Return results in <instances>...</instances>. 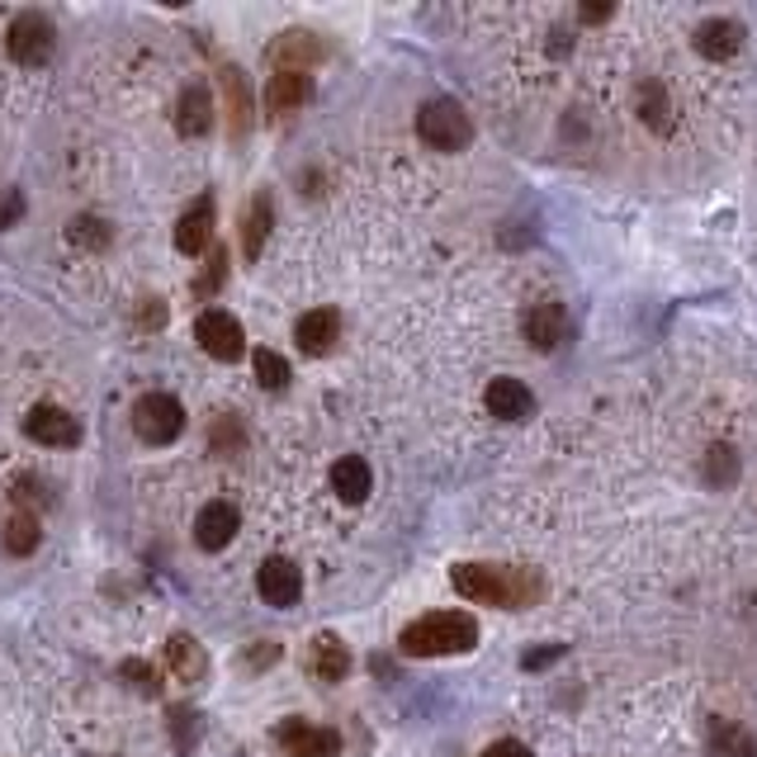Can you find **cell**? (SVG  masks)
I'll use <instances>...</instances> for the list:
<instances>
[{
	"label": "cell",
	"instance_id": "5b68a950",
	"mask_svg": "<svg viewBox=\"0 0 757 757\" xmlns=\"http://www.w3.org/2000/svg\"><path fill=\"white\" fill-rule=\"evenodd\" d=\"M5 48H10L14 62L38 67V62H48L52 48H57V28H52V20H43L38 10H24V14H14V24L5 34Z\"/></svg>",
	"mask_w": 757,
	"mask_h": 757
},
{
	"label": "cell",
	"instance_id": "6da1fadb",
	"mask_svg": "<svg viewBox=\"0 0 757 757\" xmlns=\"http://www.w3.org/2000/svg\"><path fill=\"white\" fill-rule=\"evenodd\" d=\"M450 588L474 606H511L525 611L545 592L531 568H497V564H454L450 568Z\"/></svg>",
	"mask_w": 757,
	"mask_h": 757
},
{
	"label": "cell",
	"instance_id": "f1b7e54d",
	"mask_svg": "<svg viewBox=\"0 0 757 757\" xmlns=\"http://www.w3.org/2000/svg\"><path fill=\"white\" fill-rule=\"evenodd\" d=\"M119 677L133 682V691H138V696H162V677H156V667H152V663H142V659L119 663Z\"/></svg>",
	"mask_w": 757,
	"mask_h": 757
},
{
	"label": "cell",
	"instance_id": "e575fe53",
	"mask_svg": "<svg viewBox=\"0 0 757 757\" xmlns=\"http://www.w3.org/2000/svg\"><path fill=\"white\" fill-rule=\"evenodd\" d=\"M483 757H531V748L517 744V738H497V744L483 748Z\"/></svg>",
	"mask_w": 757,
	"mask_h": 757
},
{
	"label": "cell",
	"instance_id": "d6a6232c",
	"mask_svg": "<svg viewBox=\"0 0 757 757\" xmlns=\"http://www.w3.org/2000/svg\"><path fill=\"white\" fill-rule=\"evenodd\" d=\"M223 275H227V251H213V261H209V275L199 280L194 289H199V294H213V289H218V280H223Z\"/></svg>",
	"mask_w": 757,
	"mask_h": 757
},
{
	"label": "cell",
	"instance_id": "ffe728a7",
	"mask_svg": "<svg viewBox=\"0 0 757 757\" xmlns=\"http://www.w3.org/2000/svg\"><path fill=\"white\" fill-rule=\"evenodd\" d=\"M308 667L322 682H341L351 673V649L341 644L336 635H318V639H312V649H308Z\"/></svg>",
	"mask_w": 757,
	"mask_h": 757
},
{
	"label": "cell",
	"instance_id": "8d00e7d4",
	"mask_svg": "<svg viewBox=\"0 0 757 757\" xmlns=\"http://www.w3.org/2000/svg\"><path fill=\"white\" fill-rule=\"evenodd\" d=\"M142 304H147V308H142V322H147V327H162V322H166L162 298H142Z\"/></svg>",
	"mask_w": 757,
	"mask_h": 757
},
{
	"label": "cell",
	"instance_id": "d4e9b609",
	"mask_svg": "<svg viewBox=\"0 0 757 757\" xmlns=\"http://www.w3.org/2000/svg\"><path fill=\"white\" fill-rule=\"evenodd\" d=\"M5 549L10 554H34L38 549V517H28V511L10 517L5 521Z\"/></svg>",
	"mask_w": 757,
	"mask_h": 757
},
{
	"label": "cell",
	"instance_id": "9c48e42d",
	"mask_svg": "<svg viewBox=\"0 0 757 757\" xmlns=\"http://www.w3.org/2000/svg\"><path fill=\"white\" fill-rule=\"evenodd\" d=\"M256 592L265 596V606H294L304 596V573L289 559H265L256 573Z\"/></svg>",
	"mask_w": 757,
	"mask_h": 757
},
{
	"label": "cell",
	"instance_id": "d6986e66",
	"mask_svg": "<svg viewBox=\"0 0 757 757\" xmlns=\"http://www.w3.org/2000/svg\"><path fill=\"white\" fill-rule=\"evenodd\" d=\"M369 488H375V474H369V464L360 454H346V460L332 464V493L341 502H365Z\"/></svg>",
	"mask_w": 757,
	"mask_h": 757
},
{
	"label": "cell",
	"instance_id": "484cf974",
	"mask_svg": "<svg viewBox=\"0 0 757 757\" xmlns=\"http://www.w3.org/2000/svg\"><path fill=\"white\" fill-rule=\"evenodd\" d=\"M639 119H644L649 128H659V133L667 128V91H663L659 81L639 85Z\"/></svg>",
	"mask_w": 757,
	"mask_h": 757
},
{
	"label": "cell",
	"instance_id": "7c38bea8",
	"mask_svg": "<svg viewBox=\"0 0 757 757\" xmlns=\"http://www.w3.org/2000/svg\"><path fill=\"white\" fill-rule=\"evenodd\" d=\"M483 403H488V412L502 422H525L535 412V393L525 389L521 379H493L488 393H483Z\"/></svg>",
	"mask_w": 757,
	"mask_h": 757
},
{
	"label": "cell",
	"instance_id": "5bb4252c",
	"mask_svg": "<svg viewBox=\"0 0 757 757\" xmlns=\"http://www.w3.org/2000/svg\"><path fill=\"white\" fill-rule=\"evenodd\" d=\"M312 95V76L308 71H275L265 81V109L270 114H289V109H304Z\"/></svg>",
	"mask_w": 757,
	"mask_h": 757
},
{
	"label": "cell",
	"instance_id": "277c9868",
	"mask_svg": "<svg viewBox=\"0 0 757 757\" xmlns=\"http://www.w3.org/2000/svg\"><path fill=\"white\" fill-rule=\"evenodd\" d=\"M133 431L147 446H170L185 431V407L170 393H142L133 403Z\"/></svg>",
	"mask_w": 757,
	"mask_h": 757
},
{
	"label": "cell",
	"instance_id": "2e32d148",
	"mask_svg": "<svg viewBox=\"0 0 757 757\" xmlns=\"http://www.w3.org/2000/svg\"><path fill=\"white\" fill-rule=\"evenodd\" d=\"M318 57H322V43L312 34H298V28L270 43V62H275V71H308Z\"/></svg>",
	"mask_w": 757,
	"mask_h": 757
},
{
	"label": "cell",
	"instance_id": "7a4b0ae2",
	"mask_svg": "<svg viewBox=\"0 0 757 757\" xmlns=\"http://www.w3.org/2000/svg\"><path fill=\"white\" fill-rule=\"evenodd\" d=\"M474 644H478V620L464 616V611H431V616L403 625V635H398V649L407 659H450V653H469Z\"/></svg>",
	"mask_w": 757,
	"mask_h": 757
},
{
	"label": "cell",
	"instance_id": "44dd1931",
	"mask_svg": "<svg viewBox=\"0 0 757 757\" xmlns=\"http://www.w3.org/2000/svg\"><path fill=\"white\" fill-rule=\"evenodd\" d=\"M270 227H275V204H270V194H256L247 218H241V251H247V261H256L270 237Z\"/></svg>",
	"mask_w": 757,
	"mask_h": 757
},
{
	"label": "cell",
	"instance_id": "74e56055",
	"mask_svg": "<svg viewBox=\"0 0 757 757\" xmlns=\"http://www.w3.org/2000/svg\"><path fill=\"white\" fill-rule=\"evenodd\" d=\"M606 14H611V5H588V10H582V20H588V24H602Z\"/></svg>",
	"mask_w": 757,
	"mask_h": 757
},
{
	"label": "cell",
	"instance_id": "cb8c5ba5",
	"mask_svg": "<svg viewBox=\"0 0 757 757\" xmlns=\"http://www.w3.org/2000/svg\"><path fill=\"white\" fill-rule=\"evenodd\" d=\"M710 757H757V748L744 730H734V724L720 720L715 730H710Z\"/></svg>",
	"mask_w": 757,
	"mask_h": 757
},
{
	"label": "cell",
	"instance_id": "ac0fdd59",
	"mask_svg": "<svg viewBox=\"0 0 757 757\" xmlns=\"http://www.w3.org/2000/svg\"><path fill=\"white\" fill-rule=\"evenodd\" d=\"M176 128L185 138H204L213 128V99L204 85H185L180 91V105H176Z\"/></svg>",
	"mask_w": 757,
	"mask_h": 757
},
{
	"label": "cell",
	"instance_id": "f546056e",
	"mask_svg": "<svg viewBox=\"0 0 757 757\" xmlns=\"http://www.w3.org/2000/svg\"><path fill=\"white\" fill-rule=\"evenodd\" d=\"M734 474H738V460H734V450L715 446V450L706 454V483H710V488H724V483H734Z\"/></svg>",
	"mask_w": 757,
	"mask_h": 757
},
{
	"label": "cell",
	"instance_id": "7402d4cb",
	"mask_svg": "<svg viewBox=\"0 0 757 757\" xmlns=\"http://www.w3.org/2000/svg\"><path fill=\"white\" fill-rule=\"evenodd\" d=\"M166 663H170V673H176L180 682H199L209 673V659H204V649L194 644L190 635H176L166 644Z\"/></svg>",
	"mask_w": 757,
	"mask_h": 757
},
{
	"label": "cell",
	"instance_id": "836d02e7",
	"mask_svg": "<svg viewBox=\"0 0 757 757\" xmlns=\"http://www.w3.org/2000/svg\"><path fill=\"white\" fill-rule=\"evenodd\" d=\"M554 659H564V644H549V649H531V653H525V659H521V667H525V673H535V667H549Z\"/></svg>",
	"mask_w": 757,
	"mask_h": 757
},
{
	"label": "cell",
	"instance_id": "4dcf8cb0",
	"mask_svg": "<svg viewBox=\"0 0 757 757\" xmlns=\"http://www.w3.org/2000/svg\"><path fill=\"white\" fill-rule=\"evenodd\" d=\"M170 730H176V748L190 753L194 738H199V715L194 710H170Z\"/></svg>",
	"mask_w": 757,
	"mask_h": 757
},
{
	"label": "cell",
	"instance_id": "8992f818",
	"mask_svg": "<svg viewBox=\"0 0 757 757\" xmlns=\"http://www.w3.org/2000/svg\"><path fill=\"white\" fill-rule=\"evenodd\" d=\"M194 336H199V346H204L213 360H237V355L247 351V332H241V322L233 318V312H223V308L199 312Z\"/></svg>",
	"mask_w": 757,
	"mask_h": 757
},
{
	"label": "cell",
	"instance_id": "3957f363",
	"mask_svg": "<svg viewBox=\"0 0 757 757\" xmlns=\"http://www.w3.org/2000/svg\"><path fill=\"white\" fill-rule=\"evenodd\" d=\"M417 138L431 152H460L474 138V128H469V114L454 99H426L417 109Z\"/></svg>",
	"mask_w": 757,
	"mask_h": 757
},
{
	"label": "cell",
	"instance_id": "8fae6325",
	"mask_svg": "<svg viewBox=\"0 0 757 757\" xmlns=\"http://www.w3.org/2000/svg\"><path fill=\"white\" fill-rule=\"evenodd\" d=\"M294 341L304 355H327L341 341V312L336 308H312L294 322Z\"/></svg>",
	"mask_w": 757,
	"mask_h": 757
},
{
	"label": "cell",
	"instance_id": "e0dca14e",
	"mask_svg": "<svg viewBox=\"0 0 757 757\" xmlns=\"http://www.w3.org/2000/svg\"><path fill=\"white\" fill-rule=\"evenodd\" d=\"M209 237H213V199L204 194L194 209L180 213V223H176V251L199 256V251L209 247Z\"/></svg>",
	"mask_w": 757,
	"mask_h": 757
},
{
	"label": "cell",
	"instance_id": "603a6c76",
	"mask_svg": "<svg viewBox=\"0 0 757 757\" xmlns=\"http://www.w3.org/2000/svg\"><path fill=\"white\" fill-rule=\"evenodd\" d=\"M223 95H227V119H233V138H241L251 128V91H247V76L237 67L223 71Z\"/></svg>",
	"mask_w": 757,
	"mask_h": 757
},
{
	"label": "cell",
	"instance_id": "d590c367",
	"mask_svg": "<svg viewBox=\"0 0 757 757\" xmlns=\"http://www.w3.org/2000/svg\"><path fill=\"white\" fill-rule=\"evenodd\" d=\"M275 659H280V644H270V639H261V644L251 649V659H247V663H251V667H265V663H275Z\"/></svg>",
	"mask_w": 757,
	"mask_h": 757
},
{
	"label": "cell",
	"instance_id": "83f0119b",
	"mask_svg": "<svg viewBox=\"0 0 757 757\" xmlns=\"http://www.w3.org/2000/svg\"><path fill=\"white\" fill-rule=\"evenodd\" d=\"M67 237L71 241H81V247H109V227L99 223V218H91V213H81V218H71L67 223Z\"/></svg>",
	"mask_w": 757,
	"mask_h": 757
},
{
	"label": "cell",
	"instance_id": "9a60e30c",
	"mask_svg": "<svg viewBox=\"0 0 757 757\" xmlns=\"http://www.w3.org/2000/svg\"><path fill=\"white\" fill-rule=\"evenodd\" d=\"M696 48H701V57H710V62H730V57L744 48V24L706 20L701 28H696Z\"/></svg>",
	"mask_w": 757,
	"mask_h": 757
},
{
	"label": "cell",
	"instance_id": "1f68e13d",
	"mask_svg": "<svg viewBox=\"0 0 757 757\" xmlns=\"http://www.w3.org/2000/svg\"><path fill=\"white\" fill-rule=\"evenodd\" d=\"M237 446H241V426H237L233 412H223V417L213 422V450L227 454V450H237Z\"/></svg>",
	"mask_w": 757,
	"mask_h": 757
},
{
	"label": "cell",
	"instance_id": "52a82bcc",
	"mask_svg": "<svg viewBox=\"0 0 757 757\" xmlns=\"http://www.w3.org/2000/svg\"><path fill=\"white\" fill-rule=\"evenodd\" d=\"M24 436L38 440V446H52V450H71L81 440V422L71 417V412L52 407V403H38L24 417Z\"/></svg>",
	"mask_w": 757,
	"mask_h": 757
},
{
	"label": "cell",
	"instance_id": "ba28073f",
	"mask_svg": "<svg viewBox=\"0 0 757 757\" xmlns=\"http://www.w3.org/2000/svg\"><path fill=\"white\" fill-rule=\"evenodd\" d=\"M275 738L289 757H341V734L318 730V724H308V720H284L275 730Z\"/></svg>",
	"mask_w": 757,
	"mask_h": 757
},
{
	"label": "cell",
	"instance_id": "4fadbf2b",
	"mask_svg": "<svg viewBox=\"0 0 757 757\" xmlns=\"http://www.w3.org/2000/svg\"><path fill=\"white\" fill-rule=\"evenodd\" d=\"M568 336V308L564 304H535L525 312V341L535 351H554Z\"/></svg>",
	"mask_w": 757,
	"mask_h": 757
},
{
	"label": "cell",
	"instance_id": "4316f807",
	"mask_svg": "<svg viewBox=\"0 0 757 757\" xmlns=\"http://www.w3.org/2000/svg\"><path fill=\"white\" fill-rule=\"evenodd\" d=\"M256 379H261V389H270V393L289 389V360L275 351H256Z\"/></svg>",
	"mask_w": 757,
	"mask_h": 757
},
{
	"label": "cell",
	"instance_id": "30bf717a",
	"mask_svg": "<svg viewBox=\"0 0 757 757\" xmlns=\"http://www.w3.org/2000/svg\"><path fill=\"white\" fill-rule=\"evenodd\" d=\"M237 507L233 502H209V507H199V517H194V545L199 549H227L233 545V535H237Z\"/></svg>",
	"mask_w": 757,
	"mask_h": 757
}]
</instances>
